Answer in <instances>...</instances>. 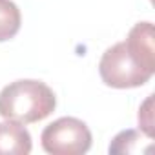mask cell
<instances>
[{"label": "cell", "mask_w": 155, "mask_h": 155, "mask_svg": "<svg viewBox=\"0 0 155 155\" xmlns=\"http://www.w3.org/2000/svg\"><path fill=\"white\" fill-rule=\"evenodd\" d=\"M22 24L20 9L11 0H0V42L11 40Z\"/></svg>", "instance_id": "52a82bcc"}, {"label": "cell", "mask_w": 155, "mask_h": 155, "mask_svg": "<svg viewBox=\"0 0 155 155\" xmlns=\"http://www.w3.org/2000/svg\"><path fill=\"white\" fill-rule=\"evenodd\" d=\"M40 140L49 155H82L91 148V131L81 119L60 117L44 128Z\"/></svg>", "instance_id": "3957f363"}, {"label": "cell", "mask_w": 155, "mask_h": 155, "mask_svg": "<svg viewBox=\"0 0 155 155\" xmlns=\"http://www.w3.org/2000/svg\"><path fill=\"white\" fill-rule=\"evenodd\" d=\"M153 150L151 137L137 130L120 131L110 144V153H144Z\"/></svg>", "instance_id": "8992f818"}, {"label": "cell", "mask_w": 155, "mask_h": 155, "mask_svg": "<svg viewBox=\"0 0 155 155\" xmlns=\"http://www.w3.org/2000/svg\"><path fill=\"white\" fill-rule=\"evenodd\" d=\"M31 148V135L22 122H0V155H28Z\"/></svg>", "instance_id": "5b68a950"}, {"label": "cell", "mask_w": 155, "mask_h": 155, "mask_svg": "<svg viewBox=\"0 0 155 155\" xmlns=\"http://www.w3.org/2000/svg\"><path fill=\"white\" fill-rule=\"evenodd\" d=\"M99 73L106 86L115 90H131L144 86L153 73L142 68L130 53L124 42L108 48L99 62Z\"/></svg>", "instance_id": "7a4b0ae2"}, {"label": "cell", "mask_w": 155, "mask_h": 155, "mask_svg": "<svg viewBox=\"0 0 155 155\" xmlns=\"http://www.w3.org/2000/svg\"><path fill=\"white\" fill-rule=\"evenodd\" d=\"M57 97L42 81L22 79L8 84L0 91V117L33 124L55 111Z\"/></svg>", "instance_id": "6da1fadb"}, {"label": "cell", "mask_w": 155, "mask_h": 155, "mask_svg": "<svg viewBox=\"0 0 155 155\" xmlns=\"http://www.w3.org/2000/svg\"><path fill=\"white\" fill-rule=\"evenodd\" d=\"M139 126L144 135L153 139V95H148L144 104L139 108Z\"/></svg>", "instance_id": "ba28073f"}, {"label": "cell", "mask_w": 155, "mask_h": 155, "mask_svg": "<svg viewBox=\"0 0 155 155\" xmlns=\"http://www.w3.org/2000/svg\"><path fill=\"white\" fill-rule=\"evenodd\" d=\"M124 44L142 68L155 73V46H153V24L151 22L135 24L130 29Z\"/></svg>", "instance_id": "277c9868"}]
</instances>
